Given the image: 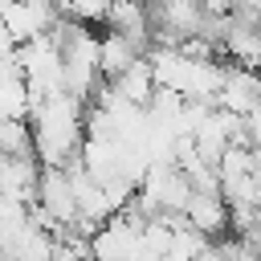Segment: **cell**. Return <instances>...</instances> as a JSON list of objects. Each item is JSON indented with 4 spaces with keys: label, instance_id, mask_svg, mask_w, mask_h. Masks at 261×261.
Listing matches in <instances>:
<instances>
[{
    "label": "cell",
    "instance_id": "cell-12",
    "mask_svg": "<svg viewBox=\"0 0 261 261\" xmlns=\"http://www.w3.org/2000/svg\"><path fill=\"white\" fill-rule=\"evenodd\" d=\"M0 155H33V130L24 118H0Z\"/></svg>",
    "mask_w": 261,
    "mask_h": 261
},
{
    "label": "cell",
    "instance_id": "cell-8",
    "mask_svg": "<svg viewBox=\"0 0 261 261\" xmlns=\"http://www.w3.org/2000/svg\"><path fill=\"white\" fill-rule=\"evenodd\" d=\"M102 24H106V33H118V37L135 41L143 53L151 49V20H147V4L143 0H110Z\"/></svg>",
    "mask_w": 261,
    "mask_h": 261
},
{
    "label": "cell",
    "instance_id": "cell-13",
    "mask_svg": "<svg viewBox=\"0 0 261 261\" xmlns=\"http://www.w3.org/2000/svg\"><path fill=\"white\" fill-rule=\"evenodd\" d=\"M61 4V16L65 20H77V24H102L106 20V8H110V0H57Z\"/></svg>",
    "mask_w": 261,
    "mask_h": 261
},
{
    "label": "cell",
    "instance_id": "cell-2",
    "mask_svg": "<svg viewBox=\"0 0 261 261\" xmlns=\"http://www.w3.org/2000/svg\"><path fill=\"white\" fill-rule=\"evenodd\" d=\"M53 41H57V49H61L65 90L90 106V98H94L98 86H102V73H98V33H94L90 24L61 20V24L53 29Z\"/></svg>",
    "mask_w": 261,
    "mask_h": 261
},
{
    "label": "cell",
    "instance_id": "cell-5",
    "mask_svg": "<svg viewBox=\"0 0 261 261\" xmlns=\"http://www.w3.org/2000/svg\"><path fill=\"white\" fill-rule=\"evenodd\" d=\"M0 20H4L8 37H12L16 49H20V45H29V41L53 37V29H57L65 16H61V4H57V0H8L4 12H0Z\"/></svg>",
    "mask_w": 261,
    "mask_h": 261
},
{
    "label": "cell",
    "instance_id": "cell-6",
    "mask_svg": "<svg viewBox=\"0 0 261 261\" xmlns=\"http://www.w3.org/2000/svg\"><path fill=\"white\" fill-rule=\"evenodd\" d=\"M184 224H192L196 232H204L208 241H220L232 232V220H228V204L220 192H192L188 204H184Z\"/></svg>",
    "mask_w": 261,
    "mask_h": 261
},
{
    "label": "cell",
    "instance_id": "cell-9",
    "mask_svg": "<svg viewBox=\"0 0 261 261\" xmlns=\"http://www.w3.org/2000/svg\"><path fill=\"white\" fill-rule=\"evenodd\" d=\"M139 57H143V49H139L135 41H126V37H118V33H102V37H98V73H102V82L122 77Z\"/></svg>",
    "mask_w": 261,
    "mask_h": 261
},
{
    "label": "cell",
    "instance_id": "cell-11",
    "mask_svg": "<svg viewBox=\"0 0 261 261\" xmlns=\"http://www.w3.org/2000/svg\"><path fill=\"white\" fill-rule=\"evenodd\" d=\"M0 261H53V232L29 224L12 245L0 249Z\"/></svg>",
    "mask_w": 261,
    "mask_h": 261
},
{
    "label": "cell",
    "instance_id": "cell-3",
    "mask_svg": "<svg viewBox=\"0 0 261 261\" xmlns=\"http://www.w3.org/2000/svg\"><path fill=\"white\" fill-rule=\"evenodd\" d=\"M143 4H147V20H151V45L179 49L184 41L204 33L208 12L196 0H143Z\"/></svg>",
    "mask_w": 261,
    "mask_h": 261
},
{
    "label": "cell",
    "instance_id": "cell-4",
    "mask_svg": "<svg viewBox=\"0 0 261 261\" xmlns=\"http://www.w3.org/2000/svg\"><path fill=\"white\" fill-rule=\"evenodd\" d=\"M16 65L24 73V86L33 94V102L65 90V73H61V49L53 37H41V41H29L16 49Z\"/></svg>",
    "mask_w": 261,
    "mask_h": 261
},
{
    "label": "cell",
    "instance_id": "cell-14",
    "mask_svg": "<svg viewBox=\"0 0 261 261\" xmlns=\"http://www.w3.org/2000/svg\"><path fill=\"white\" fill-rule=\"evenodd\" d=\"M196 4H200L208 16H228V12L237 8V0H196Z\"/></svg>",
    "mask_w": 261,
    "mask_h": 261
},
{
    "label": "cell",
    "instance_id": "cell-1",
    "mask_svg": "<svg viewBox=\"0 0 261 261\" xmlns=\"http://www.w3.org/2000/svg\"><path fill=\"white\" fill-rule=\"evenodd\" d=\"M29 130H33V159L41 167H69L86 139V102L73 98L69 90H57L33 106Z\"/></svg>",
    "mask_w": 261,
    "mask_h": 261
},
{
    "label": "cell",
    "instance_id": "cell-10",
    "mask_svg": "<svg viewBox=\"0 0 261 261\" xmlns=\"http://www.w3.org/2000/svg\"><path fill=\"white\" fill-rule=\"evenodd\" d=\"M110 86V94L118 98V102H126V106H143L147 110V102L155 98V73H151V65H147V57H139L122 77H114V82H106Z\"/></svg>",
    "mask_w": 261,
    "mask_h": 261
},
{
    "label": "cell",
    "instance_id": "cell-15",
    "mask_svg": "<svg viewBox=\"0 0 261 261\" xmlns=\"http://www.w3.org/2000/svg\"><path fill=\"white\" fill-rule=\"evenodd\" d=\"M237 8H241V12H253V16H261V0H237Z\"/></svg>",
    "mask_w": 261,
    "mask_h": 261
},
{
    "label": "cell",
    "instance_id": "cell-7",
    "mask_svg": "<svg viewBox=\"0 0 261 261\" xmlns=\"http://www.w3.org/2000/svg\"><path fill=\"white\" fill-rule=\"evenodd\" d=\"M216 106L228 110V114H237V118H249V114L261 106V73L224 65V82H220Z\"/></svg>",
    "mask_w": 261,
    "mask_h": 261
}]
</instances>
